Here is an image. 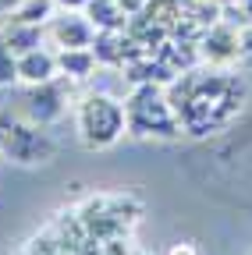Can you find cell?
Listing matches in <instances>:
<instances>
[{
	"label": "cell",
	"mask_w": 252,
	"mask_h": 255,
	"mask_svg": "<svg viewBox=\"0 0 252 255\" xmlns=\"http://www.w3.org/2000/svg\"><path fill=\"white\" fill-rule=\"evenodd\" d=\"M174 89H181V100L171 103L181 121V131L196 138L224 128L238 114L245 96V85L228 71H185L181 82L174 78Z\"/></svg>",
	"instance_id": "6da1fadb"
},
{
	"label": "cell",
	"mask_w": 252,
	"mask_h": 255,
	"mask_svg": "<svg viewBox=\"0 0 252 255\" xmlns=\"http://www.w3.org/2000/svg\"><path fill=\"white\" fill-rule=\"evenodd\" d=\"M124 114H128V131L139 138H178L181 135V121L171 107V100H164L156 85H135L132 96L124 100Z\"/></svg>",
	"instance_id": "7a4b0ae2"
},
{
	"label": "cell",
	"mask_w": 252,
	"mask_h": 255,
	"mask_svg": "<svg viewBox=\"0 0 252 255\" xmlns=\"http://www.w3.org/2000/svg\"><path fill=\"white\" fill-rule=\"evenodd\" d=\"M0 156L14 159L21 167H39L57 156V142L43 131V124L0 110Z\"/></svg>",
	"instance_id": "3957f363"
},
{
	"label": "cell",
	"mask_w": 252,
	"mask_h": 255,
	"mask_svg": "<svg viewBox=\"0 0 252 255\" xmlns=\"http://www.w3.org/2000/svg\"><path fill=\"white\" fill-rule=\"evenodd\" d=\"M128 131V114L124 103L107 92H89L78 103V138L89 149H110Z\"/></svg>",
	"instance_id": "277c9868"
},
{
	"label": "cell",
	"mask_w": 252,
	"mask_h": 255,
	"mask_svg": "<svg viewBox=\"0 0 252 255\" xmlns=\"http://www.w3.org/2000/svg\"><path fill=\"white\" fill-rule=\"evenodd\" d=\"M68 89H71V78L57 75L43 85H28V96H25V117L32 124H57L68 110Z\"/></svg>",
	"instance_id": "5b68a950"
},
{
	"label": "cell",
	"mask_w": 252,
	"mask_h": 255,
	"mask_svg": "<svg viewBox=\"0 0 252 255\" xmlns=\"http://www.w3.org/2000/svg\"><path fill=\"white\" fill-rule=\"evenodd\" d=\"M199 57L210 64H231L242 57V28L228 21H213L199 36Z\"/></svg>",
	"instance_id": "8992f818"
},
{
	"label": "cell",
	"mask_w": 252,
	"mask_h": 255,
	"mask_svg": "<svg viewBox=\"0 0 252 255\" xmlns=\"http://www.w3.org/2000/svg\"><path fill=\"white\" fill-rule=\"evenodd\" d=\"M50 39L57 43V50H71V46H92L96 39V25L85 18V11H60L46 21Z\"/></svg>",
	"instance_id": "52a82bcc"
},
{
	"label": "cell",
	"mask_w": 252,
	"mask_h": 255,
	"mask_svg": "<svg viewBox=\"0 0 252 255\" xmlns=\"http://www.w3.org/2000/svg\"><path fill=\"white\" fill-rule=\"evenodd\" d=\"M57 75H60L57 71V53L46 50V46L28 50V53L18 57V82H25V85H43Z\"/></svg>",
	"instance_id": "ba28073f"
},
{
	"label": "cell",
	"mask_w": 252,
	"mask_h": 255,
	"mask_svg": "<svg viewBox=\"0 0 252 255\" xmlns=\"http://www.w3.org/2000/svg\"><path fill=\"white\" fill-rule=\"evenodd\" d=\"M100 68L92 46H71V50H57V71L71 78V82H85L92 71Z\"/></svg>",
	"instance_id": "9c48e42d"
},
{
	"label": "cell",
	"mask_w": 252,
	"mask_h": 255,
	"mask_svg": "<svg viewBox=\"0 0 252 255\" xmlns=\"http://www.w3.org/2000/svg\"><path fill=\"white\" fill-rule=\"evenodd\" d=\"M0 36H4V43L21 57V53H28V50H39V46H43L46 28H43V25H28V21L7 18L4 25H0Z\"/></svg>",
	"instance_id": "30bf717a"
},
{
	"label": "cell",
	"mask_w": 252,
	"mask_h": 255,
	"mask_svg": "<svg viewBox=\"0 0 252 255\" xmlns=\"http://www.w3.org/2000/svg\"><path fill=\"white\" fill-rule=\"evenodd\" d=\"M82 11H85V18L92 25H96V32H124V25L132 18L121 7V0H89Z\"/></svg>",
	"instance_id": "8fae6325"
},
{
	"label": "cell",
	"mask_w": 252,
	"mask_h": 255,
	"mask_svg": "<svg viewBox=\"0 0 252 255\" xmlns=\"http://www.w3.org/2000/svg\"><path fill=\"white\" fill-rule=\"evenodd\" d=\"M92 53L100 64H124V32H96Z\"/></svg>",
	"instance_id": "7c38bea8"
},
{
	"label": "cell",
	"mask_w": 252,
	"mask_h": 255,
	"mask_svg": "<svg viewBox=\"0 0 252 255\" xmlns=\"http://www.w3.org/2000/svg\"><path fill=\"white\" fill-rule=\"evenodd\" d=\"M57 14V0H21L11 11L14 21H28V25H46Z\"/></svg>",
	"instance_id": "4fadbf2b"
},
{
	"label": "cell",
	"mask_w": 252,
	"mask_h": 255,
	"mask_svg": "<svg viewBox=\"0 0 252 255\" xmlns=\"http://www.w3.org/2000/svg\"><path fill=\"white\" fill-rule=\"evenodd\" d=\"M14 82H18V53L0 36V85H14Z\"/></svg>",
	"instance_id": "5bb4252c"
},
{
	"label": "cell",
	"mask_w": 252,
	"mask_h": 255,
	"mask_svg": "<svg viewBox=\"0 0 252 255\" xmlns=\"http://www.w3.org/2000/svg\"><path fill=\"white\" fill-rule=\"evenodd\" d=\"M167 255H203L199 252V245H192V241H185V245H174Z\"/></svg>",
	"instance_id": "9a60e30c"
},
{
	"label": "cell",
	"mask_w": 252,
	"mask_h": 255,
	"mask_svg": "<svg viewBox=\"0 0 252 255\" xmlns=\"http://www.w3.org/2000/svg\"><path fill=\"white\" fill-rule=\"evenodd\" d=\"M85 4H89V0H57V7H60V11H82Z\"/></svg>",
	"instance_id": "2e32d148"
},
{
	"label": "cell",
	"mask_w": 252,
	"mask_h": 255,
	"mask_svg": "<svg viewBox=\"0 0 252 255\" xmlns=\"http://www.w3.org/2000/svg\"><path fill=\"white\" fill-rule=\"evenodd\" d=\"M242 11H245V18H249V25H252V0H242Z\"/></svg>",
	"instance_id": "e0dca14e"
}]
</instances>
